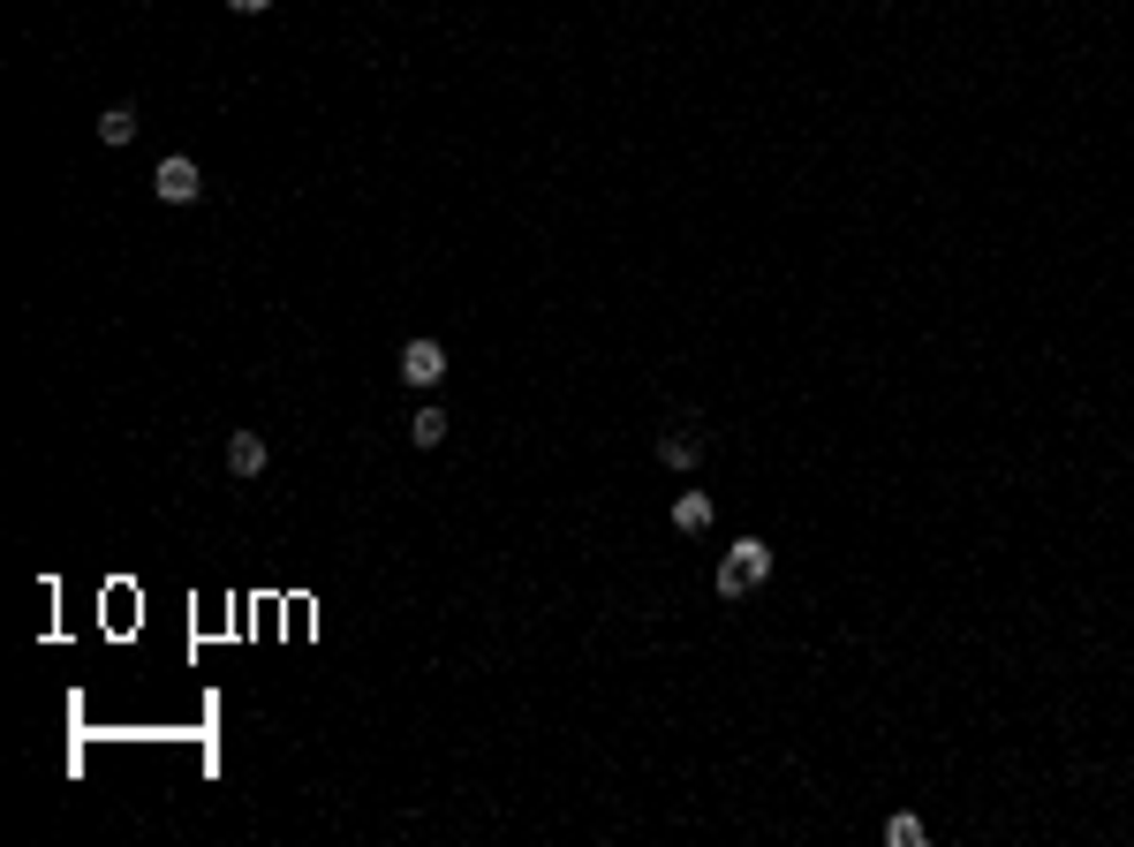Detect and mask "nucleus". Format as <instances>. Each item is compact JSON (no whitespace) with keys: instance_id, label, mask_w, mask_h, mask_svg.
<instances>
[{"instance_id":"f03ea898","label":"nucleus","mask_w":1134,"mask_h":847,"mask_svg":"<svg viewBox=\"0 0 1134 847\" xmlns=\"http://www.w3.org/2000/svg\"><path fill=\"white\" fill-rule=\"evenodd\" d=\"M197 190H205V174H197L190 152H167V160L152 167V197H160V205H197Z\"/></svg>"},{"instance_id":"6e6552de","label":"nucleus","mask_w":1134,"mask_h":847,"mask_svg":"<svg viewBox=\"0 0 1134 847\" xmlns=\"http://www.w3.org/2000/svg\"><path fill=\"white\" fill-rule=\"evenodd\" d=\"M885 840H892V847H923V817H916V809H892V817H885Z\"/></svg>"},{"instance_id":"0eeeda50","label":"nucleus","mask_w":1134,"mask_h":847,"mask_svg":"<svg viewBox=\"0 0 1134 847\" xmlns=\"http://www.w3.org/2000/svg\"><path fill=\"white\" fill-rule=\"evenodd\" d=\"M712 522V492H681L673 500V530H704Z\"/></svg>"},{"instance_id":"1a4fd4ad","label":"nucleus","mask_w":1134,"mask_h":847,"mask_svg":"<svg viewBox=\"0 0 1134 847\" xmlns=\"http://www.w3.org/2000/svg\"><path fill=\"white\" fill-rule=\"evenodd\" d=\"M129 136H136V114L129 106H106L99 114V144H129Z\"/></svg>"},{"instance_id":"f257e3e1","label":"nucleus","mask_w":1134,"mask_h":847,"mask_svg":"<svg viewBox=\"0 0 1134 847\" xmlns=\"http://www.w3.org/2000/svg\"><path fill=\"white\" fill-rule=\"evenodd\" d=\"M764 575H772V545L764 538H734L726 560H718V598H749Z\"/></svg>"},{"instance_id":"39448f33","label":"nucleus","mask_w":1134,"mask_h":847,"mask_svg":"<svg viewBox=\"0 0 1134 847\" xmlns=\"http://www.w3.org/2000/svg\"><path fill=\"white\" fill-rule=\"evenodd\" d=\"M658 462H666V469H696V462H704V431H666V439H658Z\"/></svg>"},{"instance_id":"20e7f679","label":"nucleus","mask_w":1134,"mask_h":847,"mask_svg":"<svg viewBox=\"0 0 1134 847\" xmlns=\"http://www.w3.org/2000/svg\"><path fill=\"white\" fill-rule=\"evenodd\" d=\"M227 477H265V439L257 431H227Z\"/></svg>"},{"instance_id":"423d86ee","label":"nucleus","mask_w":1134,"mask_h":847,"mask_svg":"<svg viewBox=\"0 0 1134 847\" xmlns=\"http://www.w3.org/2000/svg\"><path fill=\"white\" fill-rule=\"evenodd\" d=\"M447 424H454V417H447L439 401H423L417 417H409V447H439V439H447Z\"/></svg>"},{"instance_id":"7ed1b4c3","label":"nucleus","mask_w":1134,"mask_h":847,"mask_svg":"<svg viewBox=\"0 0 1134 847\" xmlns=\"http://www.w3.org/2000/svg\"><path fill=\"white\" fill-rule=\"evenodd\" d=\"M439 379H447V348L431 334L401 340V386H439Z\"/></svg>"},{"instance_id":"9d476101","label":"nucleus","mask_w":1134,"mask_h":847,"mask_svg":"<svg viewBox=\"0 0 1134 847\" xmlns=\"http://www.w3.org/2000/svg\"><path fill=\"white\" fill-rule=\"evenodd\" d=\"M227 8H235V16H265L273 0H227Z\"/></svg>"}]
</instances>
